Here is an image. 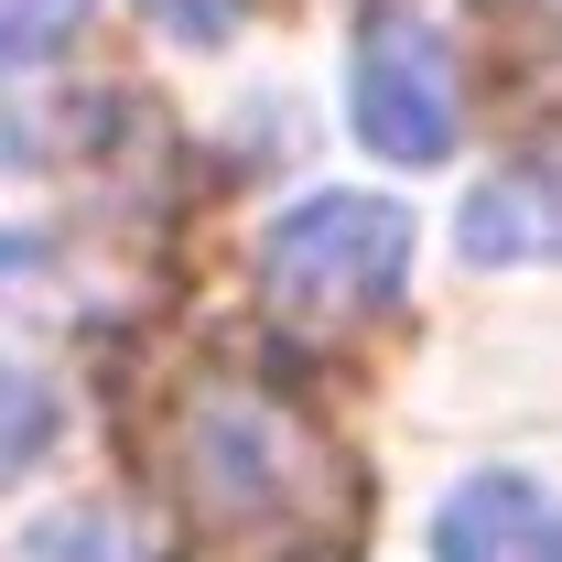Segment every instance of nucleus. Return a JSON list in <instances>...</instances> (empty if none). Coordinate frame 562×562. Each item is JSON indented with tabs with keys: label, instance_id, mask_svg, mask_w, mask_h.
<instances>
[{
	"label": "nucleus",
	"instance_id": "20e7f679",
	"mask_svg": "<svg viewBox=\"0 0 562 562\" xmlns=\"http://www.w3.org/2000/svg\"><path fill=\"white\" fill-rule=\"evenodd\" d=\"M432 562H562V508L530 476H465L432 519Z\"/></svg>",
	"mask_w": 562,
	"mask_h": 562
},
{
	"label": "nucleus",
	"instance_id": "6e6552de",
	"mask_svg": "<svg viewBox=\"0 0 562 562\" xmlns=\"http://www.w3.org/2000/svg\"><path fill=\"white\" fill-rule=\"evenodd\" d=\"M22 562H140V552L109 508H55L44 530H22Z\"/></svg>",
	"mask_w": 562,
	"mask_h": 562
},
{
	"label": "nucleus",
	"instance_id": "7ed1b4c3",
	"mask_svg": "<svg viewBox=\"0 0 562 562\" xmlns=\"http://www.w3.org/2000/svg\"><path fill=\"white\" fill-rule=\"evenodd\" d=\"M347 120L357 140L379 151V162H443L454 131H465V87H454V55L401 22V11H379L368 33H357V66H347Z\"/></svg>",
	"mask_w": 562,
	"mask_h": 562
},
{
	"label": "nucleus",
	"instance_id": "0eeeda50",
	"mask_svg": "<svg viewBox=\"0 0 562 562\" xmlns=\"http://www.w3.org/2000/svg\"><path fill=\"white\" fill-rule=\"evenodd\" d=\"M44 443H55V390H44L33 368H0V487H11Z\"/></svg>",
	"mask_w": 562,
	"mask_h": 562
},
{
	"label": "nucleus",
	"instance_id": "f03ea898",
	"mask_svg": "<svg viewBox=\"0 0 562 562\" xmlns=\"http://www.w3.org/2000/svg\"><path fill=\"white\" fill-rule=\"evenodd\" d=\"M401 260H412V216L390 195H303L260 238V271H271V303L303 314V325H347V314H379L401 292Z\"/></svg>",
	"mask_w": 562,
	"mask_h": 562
},
{
	"label": "nucleus",
	"instance_id": "423d86ee",
	"mask_svg": "<svg viewBox=\"0 0 562 562\" xmlns=\"http://www.w3.org/2000/svg\"><path fill=\"white\" fill-rule=\"evenodd\" d=\"M98 0H0V66H55Z\"/></svg>",
	"mask_w": 562,
	"mask_h": 562
},
{
	"label": "nucleus",
	"instance_id": "39448f33",
	"mask_svg": "<svg viewBox=\"0 0 562 562\" xmlns=\"http://www.w3.org/2000/svg\"><path fill=\"white\" fill-rule=\"evenodd\" d=\"M454 249H465L476 271H508V260H562V151L487 173V184L465 195V216H454Z\"/></svg>",
	"mask_w": 562,
	"mask_h": 562
},
{
	"label": "nucleus",
	"instance_id": "f257e3e1",
	"mask_svg": "<svg viewBox=\"0 0 562 562\" xmlns=\"http://www.w3.org/2000/svg\"><path fill=\"white\" fill-rule=\"evenodd\" d=\"M184 562H336L357 530V476L303 412L206 379L173 422Z\"/></svg>",
	"mask_w": 562,
	"mask_h": 562
},
{
	"label": "nucleus",
	"instance_id": "1a4fd4ad",
	"mask_svg": "<svg viewBox=\"0 0 562 562\" xmlns=\"http://www.w3.org/2000/svg\"><path fill=\"white\" fill-rule=\"evenodd\" d=\"M249 0H140V22H162L173 44H227Z\"/></svg>",
	"mask_w": 562,
	"mask_h": 562
}]
</instances>
